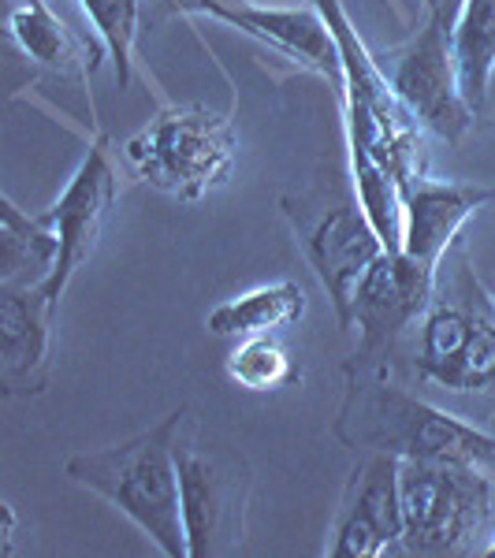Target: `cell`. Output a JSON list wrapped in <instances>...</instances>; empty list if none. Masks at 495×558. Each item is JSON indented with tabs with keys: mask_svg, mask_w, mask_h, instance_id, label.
<instances>
[{
	"mask_svg": "<svg viewBox=\"0 0 495 558\" xmlns=\"http://www.w3.org/2000/svg\"><path fill=\"white\" fill-rule=\"evenodd\" d=\"M183 12L209 15L216 23H228L242 31L246 38H254L268 49L291 57L294 64L328 75L331 83H343V60H339V45L331 38L328 23L317 8H265L250 4V0H236V4H224V0H176Z\"/></svg>",
	"mask_w": 495,
	"mask_h": 558,
	"instance_id": "cell-13",
	"label": "cell"
},
{
	"mask_svg": "<svg viewBox=\"0 0 495 558\" xmlns=\"http://www.w3.org/2000/svg\"><path fill=\"white\" fill-rule=\"evenodd\" d=\"M495 197L492 186L476 183H439V179H413L402 191V250L410 257L439 268L458 231L470 223Z\"/></svg>",
	"mask_w": 495,
	"mask_h": 558,
	"instance_id": "cell-15",
	"label": "cell"
},
{
	"mask_svg": "<svg viewBox=\"0 0 495 558\" xmlns=\"http://www.w3.org/2000/svg\"><path fill=\"white\" fill-rule=\"evenodd\" d=\"M57 305L38 283H4L0 291V380L8 395H38L49 380V339Z\"/></svg>",
	"mask_w": 495,
	"mask_h": 558,
	"instance_id": "cell-14",
	"label": "cell"
},
{
	"mask_svg": "<svg viewBox=\"0 0 495 558\" xmlns=\"http://www.w3.org/2000/svg\"><path fill=\"white\" fill-rule=\"evenodd\" d=\"M236 153L239 138L231 120L202 105L165 108L123 146L131 172L153 191L179 202H202L228 183Z\"/></svg>",
	"mask_w": 495,
	"mask_h": 558,
	"instance_id": "cell-5",
	"label": "cell"
},
{
	"mask_svg": "<svg viewBox=\"0 0 495 558\" xmlns=\"http://www.w3.org/2000/svg\"><path fill=\"white\" fill-rule=\"evenodd\" d=\"M399 492L413 555H473L495 536V481L476 462L399 458Z\"/></svg>",
	"mask_w": 495,
	"mask_h": 558,
	"instance_id": "cell-4",
	"label": "cell"
},
{
	"mask_svg": "<svg viewBox=\"0 0 495 558\" xmlns=\"http://www.w3.org/2000/svg\"><path fill=\"white\" fill-rule=\"evenodd\" d=\"M492 97H495V83H492V94H488V105H492Z\"/></svg>",
	"mask_w": 495,
	"mask_h": 558,
	"instance_id": "cell-24",
	"label": "cell"
},
{
	"mask_svg": "<svg viewBox=\"0 0 495 558\" xmlns=\"http://www.w3.org/2000/svg\"><path fill=\"white\" fill-rule=\"evenodd\" d=\"M224 368L246 391H276V387L291 384L294 376L291 357H287V350L273 336H246L228 354Z\"/></svg>",
	"mask_w": 495,
	"mask_h": 558,
	"instance_id": "cell-21",
	"label": "cell"
},
{
	"mask_svg": "<svg viewBox=\"0 0 495 558\" xmlns=\"http://www.w3.org/2000/svg\"><path fill=\"white\" fill-rule=\"evenodd\" d=\"M402 533H407V518H402L399 458L388 451H369L339 495L324 555L381 558L391 544H402Z\"/></svg>",
	"mask_w": 495,
	"mask_h": 558,
	"instance_id": "cell-10",
	"label": "cell"
},
{
	"mask_svg": "<svg viewBox=\"0 0 495 558\" xmlns=\"http://www.w3.org/2000/svg\"><path fill=\"white\" fill-rule=\"evenodd\" d=\"M384 64V60H381ZM395 94L407 105V112L444 142H458L473 128V112L458 86L455 49H451V26L439 15H425L421 31L391 52L384 64Z\"/></svg>",
	"mask_w": 495,
	"mask_h": 558,
	"instance_id": "cell-7",
	"label": "cell"
},
{
	"mask_svg": "<svg viewBox=\"0 0 495 558\" xmlns=\"http://www.w3.org/2000/svg\"><path fill=\"white\" fill-rule=\"evenodd\" d=\"M418 373L444 391L495 384V313L476 302H432L421 317Z\"/></svg>",
	"mask_w": 495,
	"mask_h": 558,
	"instance_id": "cell-11",
	"label": "cell"
},
{
	"mask_svg": "<svg viewBox=\"0 0 495 558\" xmlns=\"http://www.w3.org/2000/svg\"><path fill=\"white\" fill-rule=\"evenodd\" d=\"M116 191H120V175H116V165H112V149H108L105 134H97L94 146L86 149L83 165L68 179L64 194L41 213V220L49 223V231L57 235L60 254H57L52 276L38 287L57 310L75 272L97 250V239H101L105 220H108V213H112Z\"/></svg>",
	"mask_w": 495,
	"mask_h": 558,
	"instance_id": "cell-8",
	"label": "cell"
},
{
	"mask_svg": "<svg viewBox=\"0 0 495 558\" xmlns=\"http://www.w3.org/2000/svg\"><path fill=\"white\" fill-rule=\"evenodd\" d=\"M250 465L236 447L179 439V488L191 558L236 555L246 539Z\"/></svg>",
	"mask_w": 495,
	"mask_h": 558,
	"instance_id": "cell-6",
	"label": "cell"
},
{
	"mask_svg": "<svg viewBox=\"0 0 495 558\" xmlns=\"http://www.w3.org/2000/svg\"><path fill=\"white\" fill-rule=\"evenodd\" d=\"M336 436L350 447L388 451L395 458H444V462H495V436L444 413L418 395L384 380L350 384Z\"/></svg>",
	"mask_w": 495,
	"mask_h": 558,
	"instance_id": "cell-3",
	"label": "cell"
},
{
	"mask_svg": "<svg viewBox=\"0 0 495 558\" xmlns=\"http://www.w3.org/2000/svg\"><path fill=\"white\" fill-rule=\"evenodd\" d=\"M57 235L41 216H26L12 197L0 202V268L4 283H45L57 268Z\"/></svg>",
	"mask_w": 495,
	"mask_h": 558,
	"instance_id": "cell-19",
	"label": "cell"
},
{
	"mask_svg": "<svg viewBox=\"0 0 495 558\" xmlns=\"http://www.w3.org/2000/svg\"><path fill=\"white\" fill-rule=\"evenodd\" d=\"M458 86L473 120L488 108L495 83V0H466L451 26Z\"/></svg>",
	"mask_w": 495,
	"mask_h": 558,
	"instance_id": "cell-18",
	"label": "cell"
},
{
	"mask_svg": "<svg viewBox=\"0 0 495 558\" xmlns=\"http://www.w3.org/2000/svg\"><path fill=\"white\" fill-rule=\"evenodd\" d=\"M283 209L294 216V231L302 235L305 260L313 265L321 287L328 291L331 310H336L343 331H350V302H354V287L365 276V268L384 254V242L376 228L369 223L358 197H331L321 202L317 213H299L291 202Z\"/></svg>",
	"mask_w": 495,
	"mask_h": 558,
	"instance_id": "cell-9",
	"label": "cell"
},
{
	"mask_svg": "<svg viewBox=\"0 0 495 558\" xmlns=\"http://www.w3.org/2000/svg\"><path fill=\"white\" fill-rule=\"evenodd\" d=\"M305 317V291L291 279L280 283L254 287L246 294L220 302L209 313V331L224 339H246V336H273V331L287 328V324Z\"/></svg>",
	"mask_w": 495,
	"mask_h": 558,
	"instance_id": "cell-17",
	"label": "cell"
},
{
	"mask_svg": "<svg viewBox=\"0 0 495 558\" xmlns=\"http://www.w3.org/2000/svg\"><path fill=\"white\" fill-rule=\"evenodd\" d=\"M8 34L31 60L60 75H94L97 49H86L83 38L68 31V23L49 8V0H20L8 12Z\"/></svg>",
	"mask_w": 495,
	"mask_h": 558,
	"instance_id": "cell-16",
	"label": "cell"
},
{
	"mask_svg": "<svg viewBox=\"0 0 495 558\" xmlns=\"http://www.w3.org/2000/svg\"><path fill=\"white\" fill-rule=\"evenodd\" d=\"M462 4L466 0H425V8L432 15H439L447 26H455V20H458V12H462Z\"/></svg>",
	"mask_w": 495,
	"mask_h": 558,
	"instance_id": "cell-22",
	"label": "cell"
},
{
	"mask_svg": "<svg viewBox=\"0 0 495 558\" xmlns=\"http://www.w3.org/2000/svg\"><path fill=\"white\" fill-rule=\"evenodd\" d=\"M313 8L324 15L331 38L339 45V60H343L339 89H343L350 168H384L402 186H410L413 179L425 175L421 123L399 101L384 64L358 38L343 0H313Z\"/></svg>",
	"mask_w": 495,
	"mask_h": 558,
	"instance_id": "cell-2",
	"label": "cell"
},
{
	"mask_svg": "<svg viewBox=\"0 0 495 558\" xmlns=\"http://www.w3.org/2000/svg\"><path fill=\"white\" fill-rule=\"evenodd\" d=\"M183 421L186 410H176L128 444L75 454L64 465V473L79 488L101 495L108 507L134 521L165 558H191L183 525V488H179Z\"/></svg>",
	"mask_w": 495,
	"mask_h": 558,
	"instance_id": "cell-1",
	"label": "cell"
},
{
	"mask_svg": "<svg viewBox=\"0 0 495 558\" xmlns=\"http://www.w3.org/2000/svg\"><path fill=\"white\" fill-rule=\"evenodd\" d=\"M86 12V20L94 23L97 38H101L108 60L116 68V83L120 89L131 86L134 71V45H138V0H79Z\"/></svg>",
	"mask_w": 495,
	"mask_h": 558,
	"instance_id": "cell-20",
	"label": "cell"
},
{
	"mask_svg": "<svg viewBox=\"0 0 495 558\" xmlns=\"http://www.w3.org/2000/svg\"><path fill=\"white\" fill-rule=\"evenodd\" d=\"M484 555H492V558H495V536H492V544L484 547Z\"/></svg>",
	"mask_w": 495,
	"mask_h": 558,
	"instance_id": "cell-23",
	"label": "cell"
},
{
	"mask_svg": "<svg viewBox=\"0 0 495 558\" xmlns=\"http://www.w3.org/2000/svg\"><path fill=\"white\" fill-rule=\"evenodd\" d=\"M439 268L410 257L407 250H384L354 287L350 328L362 331V350L391 347L436 302Z\"/></svg>",
	"mask_w": 495,
	"mask_h": 558,
	"instance_id": "cell-12",
	"label": "cell"
}]
</instances>
